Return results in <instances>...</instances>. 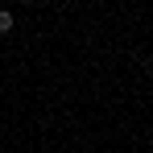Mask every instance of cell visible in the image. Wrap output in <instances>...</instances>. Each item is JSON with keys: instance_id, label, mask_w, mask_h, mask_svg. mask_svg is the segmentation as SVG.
I'll return each instance as SVG.
<instances>
[{"instance_id": "1", "label": "cell", "mask_w": 153, "mask_h": 153, "mask_svg": "<svg viewBox=\"0 0 153 153\" xmlns=\"http://www.w3.org/2000/svg\"><path fill=\"white\" fill-rule=\"evenodd\" d=\"M0 33H13V13L0 8Z\"/></svg>"}]
</instances>
